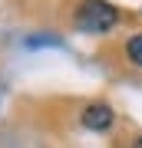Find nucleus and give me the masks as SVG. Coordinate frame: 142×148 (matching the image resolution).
<instances>
[{
	"label": "nucleus",
	"instance_id": "1",
	"mask_svg": "<svg viewBox=\"0 0 142 148\" xmlns=\"http://www.w3.org/2000/svg\"><path fill=\"white\" fill-rule=\"evenodd\" d=\"M119 23V10L106 0H83L76 10V30L79 33H109Z\"/></svg>",
	"mask_w": 142,
	"mask_h": 148
},
{
	"label": "nucleus",
	"instance_id": "2",
	"mask_svg": "<svg viewBox=\"0 0 142 148\" xmlns=\"http://www.w3.org/2000/svg\"><path fill=\"white\" fill-rule=\"evenodd\" d=\"M112 122H116V115H112V109L106 102H93V106L83 109V125L89 132H109Z\"/></svg>",
	"mask_w": 142,
	"mask_h": 148
},
{
	"label": "nucleus",
	"instance_id": "4",
	"mask_svg": "<svg viewBox=\"0 0 142 148\" xmlns=\"http://www.w3.org/2000/svg\"><path fill=\"white\" fill-rule=\"evenodd\" d=\"M26 46H30V49H37V46H60V40L56 36H30Z\"/></svg>",
	"mask_w": 142,
	"mask_h": 148
},
{
	"label": "nucleus",
	"instance_id": "5",
	"mask_svg": "<svg viewBox=\"0 0 142 148\" xmlns=\"http://www.w3.org/2000/svg\"><path fill=\"white\" fill-rule=\"evenodd\" d=\"M132 148H142V135H139V138H136V145H132Z\"/></svg>",
	"mask_w": 142,
	"mask_h": 148
},
{
	"label": "nucleus",
	"instance_id": "3",
	"mask_svg": "<svg viewBox=\"0 0 142 148\" xmlns=\"http://www.w3.org/2000/svg\"><path fill=\"white\" fill-rule=\"evenodd\" d=\"M126 56H129L132 66H142V33H139V36H132V40L126 43Z\"/></svg>",
	"mask_w": 142,
	"mask_h": 148
}]
</instances>
